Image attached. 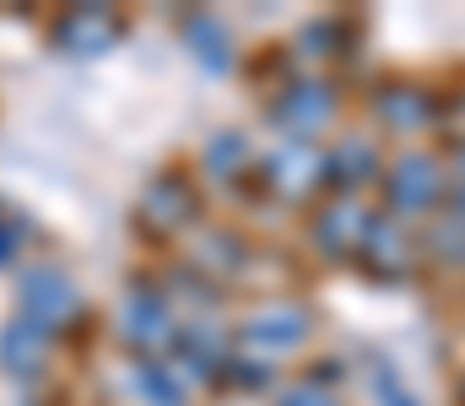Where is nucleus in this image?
<instances>
[{"mask_svg":"<svg viewBox=\"0 0 465 406\" xmlns=\"http://www.w3.org/2000/svg\"><path fill=\"white\" fill-rule=\"evenodd\" d=\"M22 298H27L33 320H38V314H44V320H65V309H71V282H65L60 271H38V276L22 282Z\"/></svg>","mask_w":465,"mask_h":406,"instance_id":"1","label":"nucleus"}]
</instances>
